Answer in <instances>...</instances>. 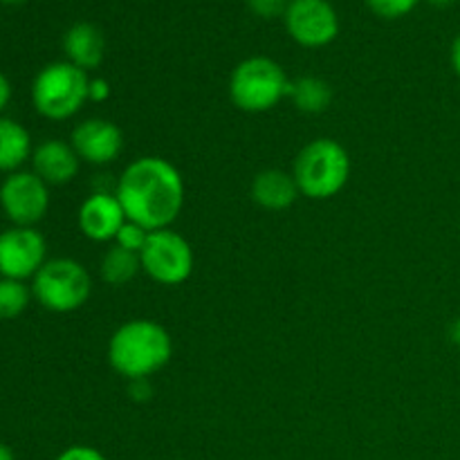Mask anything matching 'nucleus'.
<instances>
[{
    "mask_svg": "<svg viewBox=\"0 0 460 460\" xmlns=\"http://www.w3.org/2000/svg\"><path fill=\"white\" fill-rule=\"evenodd\" d=\"M139 272H142V259H139V254L124 250L119 245H112L102 256V263H99V274L112 288L128 286Z\"/></svg>",
    "mask_w": 460,
    "mask_h": 460,
    "instance_id": "nucleus-17",
    "label": "nucleus"
},
{
    "mask_svg": "<svg viewBox=\"0 0 460 460\" xmlns=\"http://www.w3.org/2000/svg\"><path fill=\"white\" fill-rule=\"evenodd\" d=\"M31 286L16 279L0 277V322L21 317L31 301Z\"/></svg>",
    "mask_w": 460,
    "mask_h": 460,
    "instance_id": "nucleus-19",
    "label": "nucleus"
},
{
    "mask_svg": "<svg viewBox=\"0 0 460 460\" xmlns=\"http://www.w3.org/2000/svg\"><path fill=\"white\" fill-rule=\"evenodd\" d=\"M63 52L72 66L84 72L94 70L106 57V39L93 22H75L63 36Z\"/></svg>",
    "mask_w": 460,
    "mask_h": 460,
    "instance_id": "nucleus-14",
    "label": "nucleus"
},
{
    "mask_svg": "<svg viewBox=\"0 0 460 460\" xmlns=\"http://www.w3.org/2000/svg\"><path fill=\"white\" fill-rule=\"evenodd\" d=\"M295 175L281 169H265L252 182V200L268 211L290 209L299 198Z\"/></svg>",
    "mask_w": 460,
    "mask_h": 460,
    "instance_id": "nucleus-15",
    "label": "nucleus"
},
{
    "mask_svg": "<svg viewBox=\"0 0 460 460\" xmlns=\"http://www.w3.org/2000/svg\"><path fill=\"white\" fill-rule=\"evenodd\" d=\"M31 295L49 313H75L93 295L90 272L75 259H48L31 279Z\"/></svg>",
    "mask_w": 460,
    "mask_h": 460,
    "instance_id": "nucleus-6",
    "label": "nucleus"
},
{
    "mask_svg": "<svg viewBox=\"0 0 460 460\" xmlns=\"http://www.w3.org/2000/svg\"><path fill=\"white\" fill-rule=\"evenodd\" d=\"M3 4H9V7H16V4H22L27 3V0H0Z\"/></svg>",
    "mask_w": 460,
    "mask_h": 460,
    "instance_id": "nucleus-30",
    "label": "nucleus"
},
{
    "mask_svg": "<svg viewBox=\"0 0 460 460\" xmlns=\"http://www.w3.org/2000/svg\"><path fill=\"white\" fill-rule=\"evenodd\" d=\"M148 234H151V232H148V229H144L142 225L133 223V220H126L124 227H121L119 234H117L115 245H119V247H124V250L139 254V252L144 250V245H146Z\"/></svg>",
    "mask_w": 460,
    "mask_h": 460,
    "instance_id": "nucleus-20",
    "label": "nucleus"
},
{
    "mask_svg": "<svg viewBox=\"0 0 460 460\" xmlns=\"http://www.w3.org/2000/svg\"><path fill=\"white\" fill-rule=\"evenodd\" d=\"M48 261V243L36 227H16L0 232V277L27 281Z\"/></svg>",
    "mask_w": 460,
    "mask_h": 460,
    "instance_id": "nucleus-9",
    "label": "nucleus"
},
{
    "mask_svg": "<svg viewBox=\"0 0 460 460\" xmlns=\"http://www.w3.org/2000/svg\"><path fill=\"white\" fill-rule=\"evenodd\" d=\"M283 18L288 34L304 48H323L340 34V18L328 0H290Z\"/></svg>",
    "mask_w": 460,
    "mask_h": 460,
    "instance_id": "nucleus-10",
    "label": "nucleus"
},
{
    "mask_svg": "<svg viewBox=\"0 0 460 460\" xmlns=\"http://www.w3.org/2000/svg\"><path fill=\"white\" fill-rule=\"evenodd\" d=\"M115 196L126 218L148 232H157L178 220L184 205V180L164 157H137L121 171Z\"/></svg>",
    "mask_w": 460,
    "mask_h": 460,
    "instance_id": "nucleus-1",
    "label": "nucleus"
},
{
    "mask_svg": "<svg viewBox=\"0 0 460 460\" xmlns=\"http://www.w3.org/2000/svg\"><path fill=\"white\" fill-rule=\"evenodd\" d=\"M288 97L292 99V103L301 112L317 115V112H323L331 106L332 90L319 76H301V79L290 81V93H288Z\"/></svg>",
    "mask_w": 460,
    "mask_h": 460,
    "instance_id": "nucleus-18",
    "label": "nucleus"
},
{
    "mask_svg": "<svg viewBox=\"0 0 460 460\" xmlns=\"http://www.w3.org/2000/svg\"><path fill=\"white\" fill-rule=\"evenodd\" d=\"M368 9L382 18H402L418 4V0H367Z\"/></svg>",
    "mask_w": 460,
    "mask_h": 460,
    "instance_id": "nucleus-21",
    "label": "nucleus"
},
{
    "mask_svg": "<svg viewBox=\"0 0 460 460\" xmlns=\"http://www.w3.org/2000/svg\"><path fill=\"white\" fill-rule=\"evenodd\" d=\"M139 259L144 272L160 286H182L193 274L196 265L189 241L171 227L148 234Z\"/></svg>",
    "mask_w": 460,
    "mask_h": 460,
    "instance_id": "nucleus-7",
    "label": "nucleus"
},
{
    "mask_svg": "<svg viewBox=\"0 0 460 460\" xmlns=\"http://www.w3.org/2000/svg\"><path fill=\"white\" fill-rule=\"evenodd\" d=\"M70 144L81 162L103 166L115 162L124 151V133L117 124L103 117H90L75 126Z\"/></svg>",
    "mask_w": 460,
    "mask_h": 460,
    "instance_id": "nucleus-11",
    "label": "nucleus"
},
{
    "mask_svg": "<svg viewBox=\"0 0 460 460\" xmlns=\"http://www.w3.org/2000/svg\"><path fill=\"white\" fill-rule=\"evenodd\" d=\"M111 97V84L106 79H90L88 88V102L102 103Z\"/></svg>",
    "mask_w": 460,
    "mask_h": 460,
    "instance_id": "nucleus-24",
    "label": "nucleus"
},
{
    "mask_svg": "<svg viewBox=\"0 0 460 460\" xmlns=\"http://www.w3.org/2000/svg\"><path fill=\"white\" fill-rule=\"evenodd\" d=\"M88 72L70 61H54L34 76L31 103L45 119L66 121L88 102Z\"/></svg>",
    "mask_w": 460,
    "mask_h": 460,
    "instance_id": "nucleus-4",
    "label": "nucleus"
},
{
    "mask_svg": "<svg viewBox=\"0 0 460 460\" xmlns=\"http://www.w3.org/2000/svg\"><path fill=\"white\" fill-rule=\"evenodd\" d=\"M31 171L49 187H61L72 182L79 173L81 160L70 142L63 139H43L31 153Z\"/></svg>",
    "mask_w": 460,
    "mask_h": 460,
    "instance_id": "nucleus-13",
    "label": "nucleus"
},
{
    "mask_svg": "<svg viewBox=\"0 0 460 460\" xmlns=\"http://www.w3.org/2000/svg\"><path fill=\"white\" fill-rule=\"evenodd\" d=\"M247 7L261 18H277V16H286L288 9V0H245Z\"/></svg>",
    "mask_w": 460,
    "mask_h": 460,
    "instance_id": "nucleus-22",
    "label": "nucleus"
},
{
    "mask_svg": "<svg viewBox=\"0 0 460 460\" xmlns=\"http://www.w3.org/2000/svg\"><path fill=\"white\" fill-rule=\"evenodd\" d=\"M0 209L16 227H36L48 216L49 184L34 171H13L0 182Z\"/></svg>",
    "mask_w": 460,
    "mask_h": 460,
    "instance_id": "nucleus-8",
    "label": "nucleus"
},
{
    "mask_svg": "<svg viewBox=\"0 0 460 460\" xmlns=\"http://www.w3.org/2000/svg\"><path fill=\"white\" fill-rule=\"evenodd\" d=\"M173 355L169 331L153 319H130L112 332L108 362L126 380H148L162 371Z\"/></svg>",
    "mask_w": 460,
    "mask_h": 460,
    "instance_id": "nucleus-2",
    "label": "nucleus"
},
{
    "mask_svg": "<svg viewBox=\"0 0 460 460\" xmlns=\"http://www.w3.org/2000/svg\"><path fill=\"white\" fill-rule=\"evenodd\" d=\"M292 175H295L301 196L310 200H328L337 196L349 182L350 157L335 139H313L296 155Z\"/></svg>",
    "mask_w": 460,
    "mask_h": 460,
    "instance_id": "nucleus-3",
    "label": "nucleus"
},
{
    "mask_svg": "<svg viewBox=\"0 0 460 460\" xmlns=\"http://www.w3.org/2000/svg\"><path fill=\"white\" fill-rule=\"evenodd\" d=\"M427 3L434 4V7H438V9H445V7H449V4L456 3V0H427Z\"/></svg>",
    "mask_w": 460,
    "mask_h": 460,
    "instance_id": "nucleus-29",
    "label": "nucleus"
},
{
    "mask_svg": "<svg viewBox=\"0 0 460 460\" xmlns=\"http://www.w3.org/2000/svg\"><path fill=\"white\" fill-rule=\"evenodd\" d=\"M452 67H454V72L460 76V34L456 36V40H454V45H452Z\"/></svg>",
    "mask_w": 460,
    "mask_h": 460,
    "instance_id": "nucleus-26",
    "label": "nucleus"
},
{
    "mask_svg": "<svg viewBox=\"0 0 460 460\" xmlns=\"http://www.w3.org/2000/svg\"><path fill=\"white\" fill-rule=\"evenodd\" d=\"M126 220L128 218H126L124 207L117 200L115 191H97L85 198L79 207V216H76L81 234L94 243H115Z\"/></svg>",
    "mask_w": 460,
    "mask_h": 460,
    "instance_id": "nucleus-12",
    "label": "nucleus"
},
{
    "mask_svg": "<svg viewBox=\"0 0 460 460\" xmlns=\"http://www.w3.org/2000/svg\"><path fill=\"white\" fill-rule=\"evenodd\" d=\"M0 460H16L12 449H9L4 443H0Z\"/></svg>",
    "mask_w": 460,
    "mask_h": 460,
    "instance_id": "nucleus-28",
    "label": "nucleus"
},
{
    "mask_svg": "<svg viewBox=\"0 0 460 460\" xmlns=\"http://www.w3.org/2000/svg\"><path fill=\"white\" fill-rule=\"evenodd\" d=\"M449 337H452V341L456 346H460V319L452 323V328H449Z\"/></svg>",
    "mask_w": 460,
    "mask_h": 460,
    "instance_id": "nucleus-27",
    "label": "nucleus"
},
{
    "mask_svg": "<svg viewBox=\"0 0 460 460\" xmlns=\"http://www.w3.org/2000/svg\"><path fill=\"white\" fill-rule=\"evenodd\" d=\"M34 144L31 135L21 121L0 115V173L21 171L27 160H31Z\"/></svg>",
    "mask_w": 460,
    "mask_h": 460,
    "instance_id": "nucleus-16",
    "label": "nucleus"
},
{
    "mask_svg": "<svg viewBox=\"0 0 460 460\" xmlns=\"http://www.w3.org/2000/svg\"><path fill=\"white\" fill-rule=\"evenodd\" d=\"M9 102H12V84H9L7 76L0 72V115H3L4 108L9 106Z\"/></svg>",
    "mask_w": 460,
    "mask_h": 460,
    "instance_id": "nucleus-25",
    "label": "nucleus"
},
{
    "mask_svg": "<svg viewBox=\"0 0 460 460\" xmlns=\"http://www.w3.org/2000/svg\"><path fill=\"white\" fill-rule=\"evenodd\" d=\"M54 460H108L99 449L88 447V445H72V447L63 449Z\"/></svg>",
    "mask_w": 460,
    "mask_h": 460,
    "instance_id": "nucleus-23",
    "label": "nucleus"
},
{
    "mask_svg": "<svg viewBox=\"0 0 460 460\" xmlns=\"http://www.w3.org/2000/svg\"><path fill=\"white\" fill-rule=\"evenodd\" d=\"M290 93V79L277 61L250 57L236 66L229 79V97L245 112H268Z\"/></svg>",
    "mask_w": 460,
    "mask_h": 460,
    "instance_id": "nucleus-5",
    "label": "nucleus"
}]
</instances>
